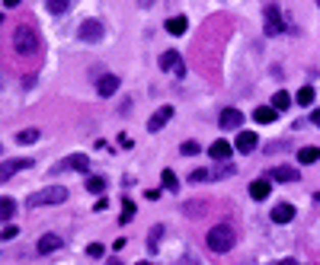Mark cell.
I'll use <instances>...</instances> for the list:
<instances>
[{
	"label": "cell",
	"mask_w": 320,
	"mask_h": 265,
	"mask_svg": "<svg viewBox=\"0 0 320 265\" xmlns=\"http://www.w3.org/2000/svg\"><path fill=\"white\" fill-rule=\"evenodd\" d=\"M279 265H298V262H291V259H288V262H279Z\"/></svg>",
	"instance_id": "37"
},
{
	"label": "cell",
	"mask_w": 320,
	"mask_h": 265,
	"mask_svg": "<svg viewBox=\"0 0 320 265\" xmlns=\"http://www.w3.org/2000/svg\"><path fill=\"white\" fill-rule=\"evenodd\" d=\"M160 179H163V189H170V192H173L176 186H180V182H176V176H173V170H163V176H160Z\"/></svg>",
	"instance_id": "28"
},
{
	"label": "cell",
	"mask_w": 320,
	"mask_h": 265,
	"mask_svg": "<svg viewBox=\"0 0 320 265\" xmlns=\"http://www.w3.org/2000/svg\"><path fill=\"white\" fill-rule=\"evenodd\" d=\"M106 265H122V262H118V259H109V262H106Z\"/></svg>",
	"instance_id": "36"
},
{
	"label": "cell",
	"mask_w": 320,
	"mask_h": 265,
	"mask_svg": "<svg viewBox=\"0 0 320 265\" xmlns=\"http://www.w3.org/2000/svg\"><path fill=\"white\" fill-rule=\"evenodd\" d=\"M13 48H16V55L32 58L35 51H39V32H35L32 26H19L13 32Z\"/></svg>",
	"instance_id": "2"
},
{
	"label": "cell",
	"mask_w": 320,
	"mask_h": 265,
	"mask_svg": "<svg viewBox=\"0 0 320 265\" xmlns=\"http://www.w3.org/2000/svg\"><path fill=\"white\" fill-rule=\"evenodd\" d=\"M19 4H22V0H4V7H7V10H13V7H19Z\"/></svg>",
	"instance_id": "34"
},
{
	"label": "cell",
	"mask_w": 320,
	"mask_h": 265,
	"mask_svg": "<svg viewBox=\"0 0 320 265\" xmlns=\"http://www.w3.org/2000/svg\"><path fill=\"white\" fill-rule=\"evenodd\" d=\"M16 233H19V230H16V227H13V224H7V227H4V243H7V240H13Z\"/></svg>",
	"instance_id": "33"
},
{
	"label": "cell",
	"mask_w": 320,
	"mask_h": 265,
	"mask_svg": "<svg viewBox=\"0 0 320 265\" xmlns=\"http://www.w3.org/2000/svg\"><path fill=\"white\" fill-rule=\"evenodd\" d=\"M22 166H32V160H7V163H4V170H0V179L7 182V179L13 176L16 170H22Z\"/></svg>",
	"instance_id": "17"
},
{
	"label": "cell",
	"mask_w": 320,
	"mask_h": 265,
	"mask_svg": "<svg viewBox=\"0 0 320 265\" xmlns=\"http://www.w3.org/2000/svg\"><path fill=\"white\" fill-rule=\"evenodd\" d=\"M317 4H320V0H317Z\"/></svg>",
	"instance_id": "41"
},
{
	"label": "cell",
	"mask_w": 320,
	"mask_h": 265,
	"mask_svg": "<svg viewBox=\"0 0 320 265\" xmlns=\"http://www.w3.org/2000/svg\"><path fill=\"white\" fill-rule=\"evenodd\" d=\"M64 198H67V189L52 186V189L32 192V195H29V208H48V204H61Z\"/></svg>",
	"instance_id": "3"
},
{
	"label": "cell",
	"mask_w": 320,
	"mask_h": 265,
	"mask_svg": "<svg viewBox=\"0 0 320 265\" xmlns=\"http://www.w3.org/2000/svg\"><path fill=\"white\" fill-rule=\"evenodd\" d=\"M135 265H151V262H135Z\"/></svg>",
	"instance_id": "38"
},
{
	"label": "cell",
	"mask_w": 320,
	"mask_h": 265,
	"mask_svg": "<svg viewBox=\"0 0 320 265\" xmlns=\"http://www.w3.org/2000/svg\"><path fill=\"white\" fill-rule=\"evenodd\" d=\"M205 243H208L211 252H231V246L237 243V233H234L231 224H218V227H211V230H208Z\"/></svg>",
	"instance_id": "1"
},
{
	"label": "cell",
	"mask_w": 320,
	"mask_h": 265,
	"mask_svg": "<svg viewBox=\"0 0 320 265\" xmlns=\"http://www.w3.org/2000/svg\"><path fill=\"white\" fill-rule=\"evenodd\" d=\"M118 90V77L115 74H106L103 80H100V96H112Z\"/></svg>",
	"instance_id": "18"
},
{
	"label": "cell",
	"mask_w": 320,
	"mask_h": 265,
	"mask_svg": "<svg viewBox=\"0 0 320 265\" xmlns=\"http://www.w3.org/2000/svg\"><path fill=\"white\" fill-rule=\"evenodd\" d=\"M87 189H90V192H103V189H106V182H103V179H100V176H90V182H87Z\"/></svg>",
	"instance_id": "30"
},
{
	"label": "cell",
	"mask_w": 320,
	"mask_h": 265,
	"mask_svg": "<svg viewBox=\"0 0 320 265\" xmlns=\"http://www.w3.org/2000/svg\"><path fill=\"white\" fill-rule=\"evenodd\" d=\"M272 179H276V182H298V170H291V166H276V170H272Z\"/></svg>",
	"instance_id": "15"
},
{
	"label": "cell",
	"mask_w": 320,
	"mask_h": 265,
	"mask_svg": "<svg viewBox=\"0 0 320 265\" xmlns=\"http://www.w3.org/2000/svg\"><path fill=\"white\" fill-rule=\"evenodd\" d=\"M77 35L84 42H100L103 35H106V26H103L100 19H84V22H80V29H77Z\"/></svg>",
	"instance_id": "4"
},
{
	"label": "cell",
	"mask_w": 320,
	"mask_h": 265,
	"mask_svg": "<svg viewBox=\"0 0 320 265\" xmlns=\"http://www.w3.org/2000/svg\"><path fill=\"white\" fill-rule=\"evenodd\" d=\"M160 236H163V227H151V243H147V249H151V252H157Z\"/></svg>",
	"instance_id": "27"
},
{
	"label": "cell",
	"mask_w": 320,
	"mask_h": 265,
	"mask_svg": "<svg viewBox=\"0 0 320 265\" xmlns=\"http://www.w3.org/2000/svg\"><path fill=\"white\" fill-rule=\"evenodd\" d=\"M61 170H77V173H87L90 170V156L87 153H70L61 160Z\"/></svg>",
	"instance_id": "6"
},
{
	"label": "cell",
	"mask_w": 320,
	"mask_h": 265,
	"mask_svg": "<svg viewBox=\"0 0 320 265\" xmlns=\"http://www.w3.org/2000/svg\"><path fill=\"white\" fill-rule=\"evenodd\" d=\"M256 135H253V131H240V135H237V150H240V153H250V150H256Z\"/></svg>",
	"instance_id": "13"
},
{
	"label": "cell",
	"mask_w": 320,
	"mask_h": 265,
	"mask_svg": "<svg viewBox=\"0 0 320 265\" xmlns=\"http://www.w3.org/2000/svg\"><path fill=\"white\" fill-rule=\"evenodd\" d=\"M186 26H189L186 16H170V19H167V32H170V35H183Z\"/></svg>",
	"instance_id": "19"
},
{
	"label": "cell",
	"mask_w": 320,
	"mask_h": 265,
	"mask_svg": "<svg viewBox=\"0 0 320 265\" xmlns=\"http://www.w3.org/2000/svg\"><path fill=\"white\" fill-rule=\"evenodd\" d=\"M218 122H221V128H224V131H234V128H240V122H243V115H240V112H237V109H224V112H221V118H218Z\"/></svg>",
	"instance_id": "8"
},
{
	"label": "cell",
	"mask_w": 320,
	"mask_h": 265,
	"mask_svg": "<svg viewBox=\"0 0 320 265\" xmlns=\"http://www.w3.org/2000/svg\"><path fill=\"white\" fill-rule=\"evenodd\" d=\"M314 125H320V109H317V112H314Z\"/></svg>",
	"instance_id": "35"
},
{
	"label": "cell",
	"mask_w": 320,
	"mask_h": 265,
	"mask_svg": "<svg viewBox=\"0 0 320 265\" xmlns=\"http://www.w3.org/2000/svg\"><path fill=\"white\" fill-rule=\"evenodd\" d=\"M279 32H285V19H282V10L276 4H269L266 7V35H279Z\"/></svg>",
	"instance_id": "5"
},
{
	"label": "cell",
	"mask_w": 320,
	"mask_h": 265,
	"mask_svg": "<svg viewBox=\"0 0 320 265\" xmlns=\"http://www.w3.org/2000/svg\"><path fill=\"white\" fill-rule=\"evenodd\" d=\"M132 221H135V204L125 198L122 201V218H118V224H132Z\"/></svg>",
	"instance_id": "23"
},
{
	"label": "cell",
	"mask_w": 320,
	"mask_h": 265,
	"mask_svg": "<svg viewBox=\"0 0 320 265\" xmlns=\"http://www.w3.org/2000/svg\"><path fill=\"white\" fill-rule=\"evenodd\" d=\"M269 192H272L269 179H256V182H250V198H253V201H263V198H269Z\"/></svg>",
	"instance_id": "11"
},
{
	"label": "cell",
	"mask_w": 320,
	"mask_h": 265,
	"mask_svg": "<svg viewBox=\"0 0 320 265\" xmlns=\"http://www.w3.org/2000/svg\"><path fill=\"white\" fill-rule=\"evenodd\" d=\"M35 141H39V131H35V128H26V131H19V135H16V144H35Z\"/></svg>",
	"instance_id": "25"
},
{
	"label": "cell",
	"mask_w": 320,
	"mask_h": 265,
	"mask_svg": "<svg viewBox=\"0 0 320 265\" xmlns=\"http://www.w3.org/2000/svg\"><path fill=\"white\" fill-rule=\"evenodd\" d=\"M42 252V256H48V252H55V249H61V236L58 233H45L42 240H39V246H35Z\"/></svg>",
	"instance_id": "10"
},
{
	"label": "cell",
	"mask_w": 320,
	"mask_h": 265,
	"mask_svg": "<svg viewBox=\"0 0 320 265\" xmlns=\"http://www.w3.org/2000/svg\"><path fill=\"white\" fill-rule=\"evenodd\" d=\"M141 4H144V7H147V4H151V0H141Z\"/></svg>",
	"instance_id": "39"
},
{
	"label": "cell",
	"mask_w": 320,
	"mask_h": 265,
	"mask_svg": "<svg viewBox=\"0 0 320 265\" xmlns=\"http://www.w3.org/2000/svg\"><path fill=\"white\" fill-rule=\"evenodd\" d=\"M67 4H70V0H45V7H48V13H55V16L67 13Z\"/></svg>",
	"instance_id": "22"
},
{
	"label": "cell",
	"mask_w": 320,
	"mask_h": 265,
	"mask_svg": "<svg viewBox=\"0 0 320 265\" xmlns=\"http://www.w3.org/2000/svg\"><path fill=\"white\" fill-rule=\"evenodd\" d=\"M208 153H211V160H228V156L234 153V144L231 141H215L208 147Z\"/></svg>",
	"instance_id": "9"
},
{
	"label": "cell",
	"mask_w": 320,
	"mask_h": 265,
	"mask_svg": "<svg viewBox=\"0 0 320 265\" xmlns=\"http://www.w3.org/2000/svg\"><path fill=\"white\" fill-rule=\"evenodd\" d=\"M170 115H173V105H160V109L151 115V122H147V131H160L163 125L170 122Z\"/></svg>",
	"instance_id": "7"
},
{
	"label": "cell",
	"mask_w": 320,
	"mask_h": 265,
	"mask_svg": "<svg viewBox=\"0 0 320 265\" xmlns=\"http://www.w3.org/2000/svg\"><path fill=\"white\" fill-rule=\"evenodd\" d=\"M87 252H90V256H93V259H100V256H103V252H106V246H103V243H90V249H87Z\"/></svg>",
	"instance_id": "32"
},
{
	"label": "cell",
	"mask_w": 320,
	"mask_h": 265,
	"mask_svg": "<svg viewBox=\"0 0 320 265\" xmlns=\"http://www.w3.org/2000/svg\"><path fill=\"white\" fill-rule=\"evenodd\" d=\"M294 102H298V105H311V102H314V87H304V90H298Z\"/></svg>",
	"instance_id": "24"
},
{
	"label": "cell",
	"mask_w": 320,
	"mask_h": 265,
	"mask_svg": "<svg viewBox=\"0 0 320 265\" xmlns=\"http://www.w3.org/2000/svg\"><path fill=\"white\" fill-rule=\"evenodd\" d=\"M180 67L183 64H180V55H176V51H163L160 55V70H173V74H176Z\"/></svg>",
	"instance_id": "16"
},
{
	"label": "cell",
	"mask_w": 320,
	"mask_h": 265,
	"mask_svg": "<svg viewBox=\"0 0 320 265\" xmlns=\"http://www.w3.org/2000/svg\"><path fill=\"white\" fill-rule=\"evenodd\" d=\"M180 150H183L186 156H195V153H199V150H202V147H199V144H195V141H186V144H183V147H180Z\"/></svg>",
	"instance_id": "29"
},
{
	"label": "cell",
	"mask_w": 320,
	"mask_h": 265,
	"mask_svg": "<svg viewBox=\"0 0 320 265\" xmlns=\"http://www.w3.org/2000/svg\"><path fill=\"white\" fill-rule=\"evenodd\" d=\"M320 160V150L317 147H301L298 150V163H317Z\"/></svg>",
	"instance_id": "20"
},
{
	"label": "cell",
	"mask_w": 320,
	"mask_h": 265,
	"mask_svg": "<svg viewBox=\"0 0 320 265\" xmlns=\"http://www.w3.org/2000/svg\"><path fill=\"white\" fill-rule=\"evenodd\" d=\"M272 105H276V109H279V112H285V109H288V105H291V96H288L285 90H279L276 96H272Z\"/></svg>",
	"instance_id": "21"
},
{
	"label": "cell",
	"mask_w": 320,
	"mask_h": 265,
	"mask_svg": "<svg viewBox=\"0 0 320 265\" xmlns=\"http://www.w3.org/2000/svg\"><path fill=\"white\" fill-rule=\"evenodd\" d=\"M13 211H16V201L4 195V201H0V214H4V218H13Z\"/></svg>",
	"instance_id": "26"
},
{
	"label": "cell",
	"mask_w": 320,
	"mask_h": 265,
	"mask_svg": "<svg viewBox=\"0 0 320 265\" xmlns=\"http://www.w3.org/2000/svg\"><path fill=\"white\" fill-rule=\"evenodd\" d=\"M291 218H294V208H291V204L282 201V204H276V208H272V221H276V224H288Z\"/></svg>",
	"instance_id": "14"
},
{
	"label": "cell",
	"mask_w": 320,
	"mask_h": 265,
	"mask_svg": "<svg viewBox=\"0 0 320 265\" xmlns=\"http://www.w3.org/2000/svg\"><path fill=\"white\" fill-rule=\"evenodd\" d=\"M253 118H256L259 125H272L279 118V109H276V105H259V109L253 112Z\"/></svg>",
	"instance_id": "12"
},
{
	"label": "cell",
	"mask_w": 320,
	"mask_h": 265,
	"mask_svg": "<svg viewBox=\"0 0 320 265\" xmlns=\"http://www.w3.org/2000/svg\"><path fill=\"white\" fill-rule=\"evenodd\" d=\"M317 198H320V192H317Z\"/></svg>",
	"instance_id": "40"
},
{
	"label": "cell",
	"mask_w": 320,
	"mask_h": 265,
	"mask_svg": "<svg viewBox=\"0 0 320 265\" xmlns=\"http://www.w3.org/2000/svg\"><path fill=\"white\" fill-rule=\"evenodd\" d=\"M208 176H211L208 170H195L192 176H189V182H205V179H208Z\"/></svg>",
	"instance_id": "31"
}]
</instances>
